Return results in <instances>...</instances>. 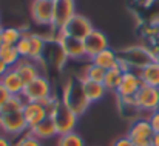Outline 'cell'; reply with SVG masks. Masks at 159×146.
<instances>
[{"instance_id":"cell-5","label":"cell","mask_w":159,"mask_h":146,"mask_svg":"<svg viewBox=\"0 0 159 146\" xmlns=\"http://www.w3.org/2000/svg\"><path fill=\"white\" fill-rule=\"evenodd\" d=\"M134 103L139 112H145L147 115L153 114L159 109V88L142 85V88L134 96Z\"/></svg>"},{"instance_id":"cell-20","label":"cell","mask_w":159,"mask_h":146,"mask_svg":"<svg viewBox=\"0 0 159 146\" xmlns=\"http://www.w3.org/2000/svg\"><path fill=\"white\" fill-rule=\"evenodd\" d=\"M138 72L144 85L152 86V88H159V63L152 62Z\"/></svg>"},{"instance_id":"cell-8","label":"cell","mask_w":159,"mask_h":146,"mask_svg":"<svg viewBox=\"0 0 159 146\" xmlns=\"http://www.w3.org/2000/svg\"><path fill=\"white\" fill-rule=\"evenodd\" d=\"M0 129L8 135H23L28 129L23 112L0 114Z\"/></svg>"},{"instance_id":"cell-14","label":"cell","mask_w":159,"mask_h":146,"mask_svg":"<svg viewBox=\"0 0 159 146\" xmlns=\"http://www.w3.org/2000/svg\"><path fill=\"white\" fill-rule=\"evenodd\" d=\"M84 46H85L87 57L88 58H93L99 52L108 49V39H107V36L102 31L93 29V32L84 40Z\"/></svg>"},{"instance_id":"cell-27","label":"cell","mask_w":159,"mask_h":146,"mask_svg":"<svg viewBox=\"0 0 159 146\" xmlns=\"http://www.w3.org/2000/svg\"><path fill=\"white\" fill-rule=\"evenodd\" d=\"M105 74H107L105 69H102V68H99V66H96V65L91 63V65L85 69V77H84V79L91 80V82H96V83H104Z\"/></svg>"},{"instance_id":"cell-15","label":"cell","mask_w":159,"mask_h":146,"mask_svg":"<svg viewBox=\"0 0 159 146\" xmlns=\"http://www.w3.org/2000/svg\"><path fill=\"white\" fill-rule=\"evenodd\" d=\"M14 69L19 72V75L25 82V85L33 82L39 75H42L39 71V66H37V60H33V58H20L19 63L14 66Z\"/></svg>"},{"instance_id":"cell-30","label":"cell","mask_w":159,"mask_h":146,"mask_svg":"<svg viewBox=\"0 0 159 146\" xmlns=\"http://www.w3.org/2000/svg\"><path fill=\"white\" fill-rule=\"evenodd\" d=\"M147 118H148V122H150L153 131H155V132H159V109L155 111L153 114H150Z\"/></svg>"},{"instance_id":"cell-24","label":"cell","mask_w":159,"mask_h":146,"mask_svg":"<svg viewBox=\"0 0 159 146\" xmlns=\"http://www.w3.org/2000/svg\"><path fill=\"white\" fill-rule=\"evenodd\" d=\"M26 105V100L23 96H11V98L6 101V105L2 108L0 114H9V112H22Z\"/></svg>"},{"instance_id":"cell-19","label":"cell","mask_w":159,"mask_h":146,"mask_svg":"<svg viewBox=\"0 0 159 146\" xmlns=\"http://www.w3.org/2000/svg\"><path fill=\"white\" fill-rule=\"evenodd\" d=\"M90 60H91L93 65H96V66H99V68L108 71V69L117 66L119 57H117V52H116V51L108 48V49H105V51H102V52H99L98 55H94V57L90 58Z\"/></svg>"},{"instance_id":"cell-16","label":"cell","mask_w":159,"mask_h":146,"mask_svg":"<svg viewBox=\"0 0 159 146\" xmlns=\"http://www.w3.org/2000/svg\"><path fill=\"white\" fill-rule=\"evenodd\" d=\"M0 83L9 91L11 96H22L23 89H25V82L22 80V77L19 75V72L11 68L2 79H0Z\"/></svg>"},{"instance_id":"cell-28","label":"cell","mask_w":159,"mask_h":146,"mask_svg":"<svg viewBox=\"0 0 159 146\" xmlns=\"http://www.w3.org/2000/svg\"><path fill=\"white\" fill-rule=\"evenodd\" d=\"M30 34L31 32H23L22 31V39L19 40V43L16 45L17 52L22 58H30L31 54V42H30Z\"/></svg>"},{"instance_id":"cell-26","label":"cell","mask_w":159,"mask_h":146,"mask_svg":"<svg viewBox=\"0 0 159 146\" xmlns=\"http://www.w3.org/2000/svg\"><path fill=\"white\" fill-rule=\"evenodd\" d=\"M20 39H22L20 29H17V28H3L2 29V43L3 45L16 46Z\"/></svg>"},{"instance_id":"cell-12","label":"cell","mask_w":159,"mask_h":146,"mask_svg":"<svg viewBox=\"0 0 159 146\" xmlns=\"http://www.w3.org/2000/svg\"><path fill=\"white\" fill-rule=\"evenodd\" d=\"M155 131L148 122V118H136L131 126L128 128V132L127 135L131 139L133 143H139V142H152V137H153Z\"/></svg>"},{"instance_id":"cell-18","label":"cell","mask_w":159,"mask_h":146,"mask_svg":"<svg viewBox=\"0 0 159 146\" xmlns=\"http://www.w3.org/2000/svg\"><path fill=\"white\" fill-rule=\"evenodd\" d=\"M82 86H84V92L90 103H96V101L102 100L107 94V88L104 83H96V82L82 79Z\"/></svg>"},{"instance_id":"cell-1","label":"cell","mask_w":159,"mask_h":146,"mask_svg":"<svg viewBox=\"0 0 159 146\" xmlns=\"http://www.w3.org/2000/svg\"><path fill=\"white\" fill-rule=\"evenodd\" d=\"M62 103H65L77 117L84 115L87 109L90 108V101L84 92L82 80L80 79H70L65 86H63V96H62Z\"/></svg>"},{"instance_id":"cell-2","label":"cell","mask_w":159,"mask_h":146,"mask_svg":"<svg viewBox=\"0 0 159 146\" xmlns=\"http://www.w3.org/2000/svg\"><path fill=\"white\" fill-rule=\"evenodd\" d=\"M117 57L125 62L131 71H141L144 66L155 62V52H152L145 46H128L120 49L117 52Z\"/></svg>"},{"instance_id":"cell-31","label":"cell","mask_w":159,"mask_h":146,"mask_svg":"<svg viewBox=\"0 0 159 146\" xmlns=\"http://www.w3.org/2000/svg\"><path fill=\"white\" fill-rule=\"evenodd\" d=\"M11 98V94H9V91L0 83V111H2V108L6 105V101Z\"/></svg>"},{"instance_id":"cell-33","label":"cell","mask_w":159,"mask_h":146,"mask_svg":"<svg viewBox=\"0 0 159 146\" xmlns=\"http://www.w3.org/2000/svg\"><path fill=\"white\" fill-rule=\"evenodd\" d=\"M9 69H11V68H9V66H8V65H6V63H5V62L0 58V79H2V77H3V75H5L8 71H9Z\"/></svg>"},{"instance_id":"cell-7","label":"cell","mask_w":159,"mask_h":146,"mask_svg":"<svg viewBox=\"0 0 159 146\" xmlns=\"http://www.w3.org/2000/svg\"><path fill=\"white\" fill-rule=\"evenodd\" d=\"M57 32H59V36L56 37V42L60 45V48H62V51L65 52L66 58H71V60H82V58H87L84 40H79V39L65 36V32H63L62 29H59Z\"/></svg>"},{"instance_id":"cell-38","label":"cell","mask_w":159,"mask_h":146,"mask_svg":"<svg viewBox=\"0 0 159 146\" xmlns=\"http://www.w3.org/2000/svg\"><path fill=\"white\" fill-rule=\"evenodd\" d=\"M156 23H158V28H159V20H158V22H156Z\"/></svg>"},{"instance_id":"cell-25","label":"cell","mask_w":159,"mask_h":146,"mask_svg":"<svg viewBox=\"0 0 159 146\" xmlns=\"http://www.w3.org/2000/svg\"><path fill=\"white\" fill-rule=\"evenodd\" d=\"M57 146H85V140L79 132L73 131V132L59 135L57 137Z\"/></svg>"},{"instance_id":"cell-36","label":"cell","mask_w":159,"mask_h":146,"mask_svg":"<svg viewBox=\"0 0 159 146\" xmlns=\"http://www.w3.org/2000/svg\"><path fill=\"white\" fill-rule=\"evenodd\" d=\"M155 62H156V63H159V48H158V51L155 52Z\"/></svg>"},{"instance_id":"cell-23","label":"cell","mask_w":159,"mask_h":146,"mask_svg":"<svg viewBox=\"0 0 159 146\" xmlns=\"http://www.w3.org/2000/svg\"><path fill=\"white\" fill-rule=\"evenodd\" d=\"M0 58L9 66V68H14L19 60L22 58L17 52V48L16 46H9V45H0Z\"/></svg>"},{"instance_id":"cell-4","label":"cell","mask_w":159,"mask_h":146,"mask_svg":"<svg viewBox=\"0 0 159 146\" xmlns=\"http://www.w3.org/2000/svg\"><path fill=\"white\" fill-rule=\"evenodd\" d=\"M26 101H40L43 103L45 100L53 97L51 94V83L45 75H39L33 82L25 85V89L22 92Z\"/></svg>"},{"instance_id":"cell-6","label":"cell","mask_w":159,"mask_h":146,"mask_svg":"<svg viewBox=\"0 0 159 146\" xmlns=\"http://www.w3.org/2000/svg\"><path fill=\"white\" fill-rule=\"evenodd\" d=\"M76 15L74 0H53V25L56 31L63 29L66 23Z\"/></svg>"},{"instance_id":"cell-29","label":"cell","mask_w":159,"mask_h":146,"mask_svg":"<svg viewBox=\"0 0 159 146\" xmlns=\"http://www.w3.org/2000/svg\"><path fill=\"white\" fill-rule=\"evenodd\" d=\"M14 146H42V143H40V140L36 139L31 132H28V134H23V135L14 143Z\"/></svg>"},{"instance_id":"cell-13","label":"cell","mask_w":159,"mask_h":146,"mask_svg":"<svg viewBox=\"0 0 159 146\" xmlns=\"http://www.w3.org/2000/svg\"><path fill=\"white\" fill-rule=\"evenodd\" d=\"M31 17L37 25H53V0H33Z\"/></svg>"},{"instance_id":"cell-22","label":"cell","mask_w":159,"mask_h":146,"mask_svg":"<svg viewBox=\"0 0 159 146\" xmlns=\"http://www.w3.org/2000/svg\"><path fill=\"white\" fill-rule=\"evenodd\" d=\"M122 75H124V72H122V69L119 66H114V68L108 69L105 74V80H104L107 91H114L116 92L119 85H120V82H122Z\"/></svg>"},{"instance_id":"cell-21","label":"cell","mask_w":159,"mask_h":146,"mask_svg":"<svg viewBox=\"0 0 159 146\" xmlns=\"http://www.w3.org/2000/svg\"><path fill=\"white\" fill-rule=\"evenodd\" d=\"M30 42H31V54H30V58H33V60H40L42 58V55H43V52L47 51V42H45V39L40 36V34H30Z\"/></svg>"},{"instance_id":"cell-10","label":"cell","mask_w":159,"mask_h":146,"mask_svg":"<svg viewBox=\"0 0 159 146\" xmlns=\"http://www.w3.org/2000/svg\"><path fill=\"white\" fill-rule=\"evenodd\" d=\"M93 25L91 22L85 17V15H80V14H76L68 23L66 26L62 29L65 32V36H70V37H74V39H79V40H85L91 32H93Z\"/></svg>"},{"instance_id":"cell-35","label":"cell","mask_w":159,"mask_h":146,"mask_svg":"<svg viewBox=\"0 0 159 146\" xmlns=\"http://www.w3.org/2000/svg\"><path fill=\"white\" fill-rule=\"evenodd\" d=\"M152 146H159V132H155L152 137Z\"/></svg>"},{"instance_id":"cell-37","label":"cell","mask_w":159,"mask_h":146,"mask_svg":"<svg viewBox=\"0 0 159 146\" xmlns=\"http://www.w3.org/2000/svg\"><path fill=\"white\" fill-rule=\"evenodd\" d=\"M2 29H3V28L0 26V45H2Z\"/></svg>"},{"instance_id":"cell-39","label":"cell","mask_w":159,"mask_h":146,"mask_svg":"<svg viewBox=\"0 0 159 146\" xmlns=\"http://www.w3.org/2000/svg\"><path fill=\"white\" fill-rule=\"evenodd\" d=\"M150 2H152V0H150Z\"/></svg>"},{"instance_id":"cell-9","label":"cell","mask_w":159,"mask_h":146,"mask_svg":"<svg viewBox=\"0 0 159 146\" xmlns=\"http://www.w3.org/2000/svg\"><path fill=\"white\" fill-rule=\"evenodd\" d=\"M142 80L139 77V72L136 71H128L124 72L122 75V82L116 91V96L119 100H127V98H134L138 94V91L142 88Z\"/></svg>"},{"instance_id":"cell-17","label":"cell","mask_w":159,"mask_h":146,"mask_svg":"<svg viewBox=\"0 0 159 146\" xmlns=\"http://www.w3.org/2000/svg\"><path fill=\"white\" fill-rule=\"evenodd\" d=\"M30 132L39 139L40 142L42 140H50V139H54V137H59V132H57V128H56V123L51 117L45 118L40 125H37L36 128L30 129Z\"/></svg>"},{"instance_id":"cell-32","label":"cell","mask_w":159,"mask_h":146,"mask_svg":"<svg viewBox=\"0 0 159 146\" xmlns=\"http://www.w3.org/2000/svg\"><path fill=\"white\" fill-rule=\"evenodd\" d=\"M113 146H134L133 145V142H131V139L128 137V135H125V137H120V139H117Z\"/></svg>"},{"instance_id":"cell-3","label":"cell","mask_w":159,"mask_h":146,"mask_svg":"<svg viewBox=\"0 0 159 146\" xmlns=\"http://www.w3.org/2000/svg\"><path fill=\"white\" fill-rule=\"evenodd\" d=\"M50 117L54 120L56 123V128H57V132L59 135H63V134H68V132H73L76 131V126H77V115L65 105V103H59L53 111L50 112Z\"/></svg>"},{"instance_id":"cell-34","label":"cell","mask_w":159,"mask_h":146,"mask_svg":"<svg viewBox=\"0 0 159 146\" xmlns=\"http://www.w3.org/2000/svg\"><path fill=\"white\" fill-rule=\"evenodd\" d=\"M0 146H14V145H12V142H11L6 135L0 134Z\"/></svg>"},{"instance_id":"cell-11","label":"cell","mask_w":159,"mask_h":146,"mask_svg":"<svg viewBox=\"0 0 159 146\" xmlns=\"http://www.w3.org/2000/svg\"><path fill=\"white\" fill-rule=\"evenodd\" d=\"M23 117H25V122L28 125V129H33L36 128L37 125H40L45 118L50 117V112H48V108L40 103V101H26L25 108H23Z\"/></svg>"}]
</instances>
